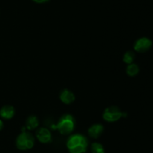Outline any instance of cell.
<instances>
[{"label":"cell","instance_id":"6da1fadb","mask_svg":"<svg viewBox=\"0 0 153 153\" xmlns=\"http://www.w3.org/2000/svg\"><path fill=\"white\" fill-rule=\"evenodd\" d=\"M88 146V139L80 134L70 136L67 142V148L70 153H85Z\"/></svg>","mask_w":153,"mask_h":153},{"label":"cell","instance_id":"7a4b0ae2","mask_svg":"<svg viewBox=\"0 0 153 153\" xmlns=\"http://www.w3.org/2000/svg\"><path fill=\"white\" fill-rule=\"evenodd\" d=\"M75 119L70 114H65L59 120L58 124L54 127L63 135L70 134L75 128Z\"/></svg>","mask_w":153,"mask_h":153},{"label":"cell","instance_id":"3957f363","mask_svg":"<svg viewBox=\"0 0 153 153\" xmlns=\"http://www.w3.org/2000/svg\"><path fill=\"white\" fill-rule=\"evenodd\" d=\"M34 137L31 133L28 131H22L20 134L17 137L16 140V146L18 149L22 151L28 150L34 147Z\"/></svg>","mask_w":153,"mask_h":153},{"label":"cell","instance_id":"277c9868","mask_svg":"<svg viewBox=\"0 0 153 153\" xmlns=\"http://www.w3.org/2000/svg\"><path fill=\"white\" fill-rule=\"evenodd\" d=\"M126 116V114L123 112L119 108L116 106H110L104 111L103 119L107 122H116L119 120L121 117Z\"/></svg>","mask_w":153,"mask_h":153},{"label":"cell","instance_id":"5b68a950","mask_svg":"<svg viewBox=\"0 0 153 153\" xmlns=\"http://www.w3.org/2000/svg\"><path fill=\"white\" fill-rule=\"evenodd\" d=\"M152 41L148 37H141L135 42L134 45V50L139 53H144L151 49Z\"/></svg>","mask_w":153,"mask_h":153},{"label":"cell","instance_id":"8992f818","mask_svg":"<svg viewBox=\"0 0 153 153\" xmlns=\"http://www.w3.org/2000/svg\"><path fill=\"white\" fill-rule=\"evenodd\" d=\"M36 137L42 143H51L52 140V134L50 131L46 128H40L36 132Z\"/></svg>","mask_w":153,"mask_h":153},{"label":"cell","instance_id":"52a82bcc","mask_svg":"<svg viewBox=\"0 0 153 153\" xmlns=\"http://www.w3.org/2000/svg\"><path fill=\"white\" fill-rule=\"evenodd\" d=\"M74 94L72 91L67 89H64L60 94V100L63 103L66 105H70L75 101Z\"/></svg>","mask_w":153,"mask_h":153},{"label":"cell","instance_id":"ba28073f","mask_svg":"<svg viewBox=\"0 0 153 153\" xmlns=\"http://www.w3.org/2000/svg\"><path fill=\"white\" fill-rule=\"evenodd\" d=\"M104 131V127L101 124H94L88 129V134L91 137L94 139L98 138L101 136Z\"/></svg>","mask_w":153,"mask_h":153},{"label":"cell","instance_id":"9c48e42d","mask_svg":"<svg viewBox=\"0 0 153 153\" xmlns=\"http://www.w3.org/2000/svg\"><path fill=\"white\" fill-rule=\"evenodd\" d=\"M15 109L13 106L5 105L0 110V117L3 119L10 120L14 116Z\"/></svg>","mask_w":153,"mask_h":153},{"label":"cell","instance_id":"30bf717a","mask_svg":"<svg viewBox=\"0 0 153 153\" xmlns=\"http://www.w3.org/2000/svg\"><path fill=\"white\" fill-rule=\"evenodd\" d=\"M39 125V121L38 119L37 118V117L35 116H30L29 117H28L27 119L26 123H25V128L27 130H31L34 129V128H37Z\"/></svg>","mask_w":153,"mask_h":153},{"label":"cell","instance_id":"8fae6325","mask_svg":"<svg viewBox=\"0 0 153 153\" xmlns=\"http://www.w3.org/2000/svg\"><path fill=\"white\" fill-rule=\"evenodd\" d=\"M139 67L136 64H128V67L126 68V73L131 77H133V76H135L136 75L138 74L139 73Z\"/></svg>","mask_w":153,"mask_h":153},{"label":"cell","instance_id":"7c38bea8","mask_svg":"<svg viewBox=\"0 0 153 153\" xmlns=\"http://www.w3.org/2000/svg\"><path fill=\"white\" fill-rule=\"evenodd\" d=\"M135 58V54L131 51H128L123 55V61L127 64H132Z\"/></svg>","mask_w":153,"mask_h":153},{"label":"cell","instance_id":"4fadbf2b","mask_svg":"<svg viewBox=\"0 0 153 153\" xmlns=\"http://www.w3.org/2000/svg\"><path fill=\"white\" fill-rule=\"evenodd\" d=\"M91 152H92V153H105L104 146L101 143H97V142L92 143V145H91Z\"/></svg>","mask_w":153,"mask_h":153},{"label":"cell","instance_id":"5bb4252c","mask_svg":"<svg viewBox=\"0 0 153 153\" xmlns=\"http://www.w3.org/2000/svg\"><path fill=\"white\" fill-rule=\"evenodd\" d=\"M32 1H34V2L36 3H44V2H46V1H48L49 0H32Z\"/></svg>","mask_w":153,"mask_h":153},{"label":"cell","instance_id":"9a60e30c","mask_svg":"<svg viewBox=\"0 0 153 153\" xmlns=\"http://www.w3.org/2000/svg\"><path fill=\"white\" fill-rule=\"evenodd\" d=\"M3 126H4V124H3V122L1 120H0V131L3 128Z\"/></svg>","mask_w":153,"mask_h":153}]
</instances>
